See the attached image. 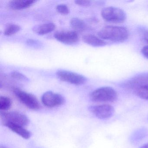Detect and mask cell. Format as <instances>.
<instances>
[{
  "label": "cell",
  "instance_id": "cell-1",
  "mask_svg": "<svg viewBox=\"0 0 148 148\" xmlns=\"http://www.w3.org/2000/svg\"><path fill=\"white\" fill-rule=\"evenodd\" d=\"M98 36L103 40L123 42L129 38L128 30L123 27L108 26L105 27L98 33Z\"/></svg>",
  "mask_w": 148,
  "mask_h": 148
},
{
  "label": "cell",
  "instance_id": "cell-2",
  "mask_svg": "<svg viewBox=\"0 0 148 148\" xmlns=\"http://www.w3.org/2000/svg\"><path fill=\"white\" fill-rule=\"evenodd\" d=\"M92 101L95 102H112L117 98L116 92L109 86L100 87L93 91L90 96Z\"/></svg>",
  "mask_w": 148,
  "mask_h": 148
},
{
  "label": "cell",
  "instance_id": "cell-3",
  "mask_svg": "<svg viewBox=\"0 0 148 148\" xmlns=\"http://www.w3.org/2000/svg\"><path fill=\"white\" fill-rule=\"evenodd\" d=\"M0 117L3 125L8 123L18 125L21 126H27L30 120L27 116L23 113L17 111H1Z\"/></svg>",
  "mask_w": 148,
  "mask_h": 148
},
{
  "label": "cell",
  "instance_id": "cell-4",
  "mask_svg": "<svg viewBox=\"0 0 148 148\" xmlns=\"http://www.w3.org/2000/svg\"><path fill=\"white\" fill-rule=\"evenodd\" d=\"M102 18L107 22L113 23H122L126 18L124 11L119 8L108 7L102 9L101 12Z\"/></svg>",
  "mask_w": 148,
  "mask_h": 148
},
{
  "label": "cell",
  "instance_id": "cell-5",
  "mask_svg": "<svg viewBox=\"0 0 148 148\" xmlns=\"http://www.w3.org/2000/svg\"><path fill=\"white\" fill-rule=\"evenodd\" d=\"M13 92L20 101L27 108L34 110L40 109V104L34 95L18 88L14 89Z\"/></svg>",
  "mask_w": 148,
  "mask_h": 148
},
{
  "label": "cell",
  "instance_id": "cell-6",
  "mask_svg": "<svg viewBox=\"0 0 148 148\" xmlns=\"http://www.w3.org/2000/svg\"><path fill=\"white\" fill-rule=\"evenodd\" d=\"M56 76L61 81L75 85L83 84L87 80L83 75L67 70H58L56 72Z\"/></svg>",
  "mask_w": 148,
  "mask_h": 148
},
{
  "label": "cell",
  "instance_id": "cell-7",
  "mask_svg": "<svg viewBox=\"0 0 148 148\" xmlns=\"http://www.w3.org/2000/svg\"><path fill=\"white\" fill-rule=\"evenodd\" d=\"M41 101L45 106L53 108L63 105L64 103L65 99L59 93L52 91H47L42 95Z\"/></svg>",
  "mask_w": 148,
  "mask_h": 148
},
{
  "label": "cell",
  "instance_id": "cell-8",
  "mask_svg": "<svg viewBox=\"0 0 148 148\" xmlns=\"http://www.w3.org/2000/svg\"><path fill=\"white\" fill-rule=\"evenodd\" d=\"M54 37L59 42L67 45L76 44L79 40L78 33L74 31L57 32L54 34Z\"/></svg>",
  "mask_w": 148,
  "mask_h": 148
},
{
  "label": "cell",
  "instance_id": "cell-9",
  "mask_svg": "<svg viewBox=\"0 0 148 148\" xmlns=\"http://www.w3.org/2000/svg\"><path fill=\"white\" fill-rule=\"evenodd\" d=\"M89 110L99 119H106L110 117L115 111L114 107L109 104L91 106Z\"/></svg>",
  "mask_w": 148,
  "mask_h": 148
},
{
  "label": "cell",
  "instance_id": "cell-10",
  "mask_svg": "<svg viewBox=\"0 0 148 148\" xmlns=\"http://www.w3.org/2000/svg\"><path fill=\"white\" fill-rule=\"evenodd\" d=\"M148 85V73H143L133 77L125 83V86L135 91L138 88Z\"/></svg>",
  "mask_w": 148,
  "mask_h": 148
},
{
  "label": "cell",
  "instance_id": "cell-11",
  "mask_svg": "<svg viewBox=\"0 0 148 148\" xmlns=\"http://www.w3.org/2000/svg\"><path fill=\"white\" fill-rule=\"evenodd\" d=\"M36 1L34 0H12L9 1L8 6L12 10H23L30 7Z\"/></svg>",
  "mask_w": 148,
  "mask_h": 148
},
{
  "label": "cell",
  "instance_id": "cell-12",
  "mask_svg": "<svg viewBox=\"0 0 148 148\" xmlns=\"http://www.w3.org/2000/svg\"><path fill=\"white\" fill-rule=\"evenodd\" d=\"M82 40L87 45L95 47L104 46L106 43L103 40L92 34H86L82 37Z\"/></svg>",
  "mask_w": 148,
  "mask_h": 148
},
{
  "label": "cell",
  "instance_id": "cell-13",
  "mask_svg": "<svg viewBox=\"0 0 148 148\" xmlns=\"http://www.w3.org/2000/svg\"><path fill=\"white\" fill-rule=\"evenodd\" d=\"M4 125L25 139H28L32 136L31 132L26 129L24 126L9 123L5 124Z\"/></svg>",
  "mask_w": 148,
  "mask_h": 148
},
{
  "label": "cell",
  "instance_id": "cell-14",
  "mask_svg": "<svg viewBox=\"0 0 148 148\" xmlns=\"http://www.w3.org/2000/svg\"><path fill=\"white\" fill-rule=\"evenodd\" d=\"M55 28L56 26L54 23L49 22L34 26L32 30L35 33L43 35L51 32L55 30Z\"/></svg>",
  "mask_w": 148,
  "mask_h": 148
},
{
  "label": "cell",
  "instance_id": "cell-15",
  "mask_svg": "<svg viewBox=\"0 0 148 148\" xmlns=\"http://www.w3.org/2000/svg\"><path fill=\"white\" fill-rule=\"evenodd\" d=\"M71 26L75 32H84L87 29V26L84 21L78 18H73L70 21Z\"/></svg>",
  "mask_w": 148,
  "mask_h": 148
},
{
  "label": "cell",
  "instance_id": "cell-16",
  "mask_svg": "<svg viewBox=\"0 0 148 148\" xmlns=\"http://www.w3.org/2000/svg\"><path fill=\"white\" fill-rule=\"evenodd\" d=\"M12 99L6 96L0 97V110L1 111H5L9 110L12 105Z\"/></svg>",
  "mask_w": 148,
  "mask_h": 148
},
{
  "label": "cell",
  "instance_id": "cell-17",
  "mask_svg": "<svg viewBox=\"0 0 148 148\" xmlns=\"http://www.w3.org/2000/svg\"><path fill=\"white\" fill-rule=\"evenodd\" d=\"M21 30V27L16 24H10L7 26L4 32L5 36H10L16 34Z\"/></svg>",
  "mask_w": 148,
  "mask_h": 148
},
{
  "label": "cell",
  "instance_id": "cell-18",
  "mask_svg": "<svg viewBox=\"0 0 148 148\" xmlns=\"http://www.w3.org/2000/svg\"><path fill=\"white\" fill-rule=\"evenodd\" d=\"M137 96L144 99H148V85L138 88L135 91Z\"/></svg>",
  "mask_w": 148,
  "mask_h": 148
},
{
  "label": "cell",
  "instance_id": "cell-19",
  "mask_svg": "<svg viewBox=\"0 0 148 148\" xmlns=\"http://www.w3.org/2000/svg\"><path fill=\"white\" fill-rule=\"evenodd\" d=\"M10 75L12 77L15 79H18L19 80H21L23 81H28L29 80V79L25 76L23 73L19 72L16 71H14L10 73Z\"/></svg>",
  "mask_w": 148,
  "mask_h": 148
},
{
  "label": "cell",
  "instance_id": "cell-20",
  "mask_svg": "<svg viewBox=\"0 0 148 148\" xmlns=\"http://www.w3.org/2000/svg\"><path fill=\"white\" fill-rule=\"evenodd\" d=\"M56 10L59 13L64 15L68 14L70 12V10L68 6L65 4H60L56 7Z\"/></svg>",
  "mask_w": 148,
  "mask_h": 148
},
{
  "label": "cell",
  "instance_id": "cell-21",
  "mask_svg": "<svg viewBox=\"0 0 148 148\" xmlns=\"http://www.w3.org/2000/svg\"><path fill=\"white\" fill-rule=\"evenodd\" d=\"M139 32L142 39L148 43V28H143L139 31Z\"/></svg>",
  "mask_w": 148,
  "mask_h": 148
},
{
  "label": "cell",
  "instance_id": "cell-22",
  "mask_svg": "<svg viewBox=\"0 0 148 148\" xmlns=\"http://www.w3.org/2000/svg\"><path fill=\"white\" fill-rule=\"evenodd\" d=\"M75 4L81 6H90L91 5V2L90 1H84V0H78L75 1Z\"/></svg>",
  "mask_w": 148,
  "mask_h": 148
},
{
  "label": "cell",
  "instance_id": "cell-23",
  "mask_svg": "<svg viewBox=\"0 0 148 148\" xmlns=\"http://www.w3.org/2000/svg\"><path fill=\"white\" fill-rule=\"evenodd\" d=\"M142 53L146 58L148 59V45L143 47L142 50Z\"/></svg>",
  "mask_w": 148,
  "mask_h": 148
},
{
  "label": "cell",
  "instance_id": "cell-24",
  "mask_svg": "<svg viewBox=\"0 0 148 148\" xmlns=\"http://www.w3.org/2000/svg\"><path fill=\"white\" fill-rule=\"evenodd\" d=\"M139 148H148V143L145 144L141 146Z\"/></svg>",
  "mask_w": 148,
  "mask_h": 148
},
{
  "label": "cell",
  "instance_id": "cell-25",
  "mask_svg": "<svg viewBox=\"0 0 148 148\" xmlns=\"http://www.w3.org/2000/svg\"><path fill=\"white\" fill-rule=\"evenodd\" d=\"M0 148H8L6 146H5L4 145H1L0 146Z\"/></svg>",
  "mask_w": 148,
  "mask_h": 148
},
{
  "label": "cell",
  "instance_id": "cell-26",
  "mask_svg": "<svg viewBox=\"0 0 148 148\" xmlns=\"http://www.w3.org/2000/svg\"></svg>",
  "mask_w": 148,
  "mask_h": 148
}]
</instances>
